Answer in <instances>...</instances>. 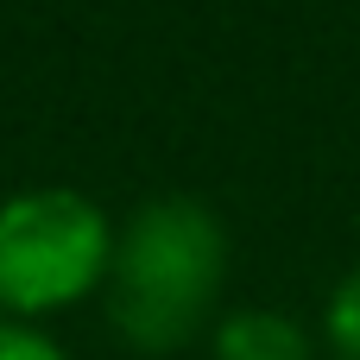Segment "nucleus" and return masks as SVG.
Masks as SVG:
<instances>
[{
	"instance_id": "obj_1",
	"label": "nucleus",
	"mask_w": 360,
	"mask_h": 360,
	"mask_svg": "<svg viewBox=\"0 0 360 360\" xmlns=\"http://www.w3.org/2000/svg\"><path fill=\"white\" fill-rule=\"evenodd\" d=\"M228 285V228L196 196H152L114 228L108 323L133 354H177L215 329Z\"/></svg>"
},
{
	"instance_id": "obj_5",
	"label": "nucleus",
	"mask_w": 360,
	"mask_h": 360,
	"mask_svg": "<svg viewBox=\"0 0 360 360\" xmlns=\"http://www.w3.org/2000/svg\"><path fill=\"white\" fill-rule=\"evenodd\" d=\"M0 360H70L44 329H25V323H0Z\"/></svg>"
},
{
	"instance_id": "obj_4",
	"label": "nucleus",
	"mask_w": 360,
	"mask_h": 360,
	"mask_svg": "<svg viewBox=\"0 0 360 360\" xmlns=\"http://www.w3.org/2000/svg\"><path fill=\"white\" fill-rule=\"evenodd\" d=\"M323 342L335 360H360V266L335 278V291L323 304Z\"/></svg>"
},
{
	"instance_id": "obj_3",
	"label": "nucleus",
	"mask_w": 360,
	"mask_h": 360,
	"mask_svg": "<svg viewBox=\"0 0 360 360\" xmlns=\"http://www.w3.org/2000/svg\"><path fill=\"white\" fill-rule=\"evenodd\" d=\"M209 354L215 360H316V335L272 304H240L228 316H215L209 329Z\"/></svg>"
},
{
	"instance_id": "obj_2",
	"label": "nucleus",
	"mask_w": 360,
	"mask_h": 360,
	"mask_svg": "<svg viewBox=\"0 0 360 360\" xmlns=\"http://www.w3.org/2000/svg\"><path fill=\"white\" fill-rule=\"evenodd\" d=\"M114 266V221L95 196L38 184L0 202V323L38 329L89 304Z\"/></svg>"
}]
</instances>
